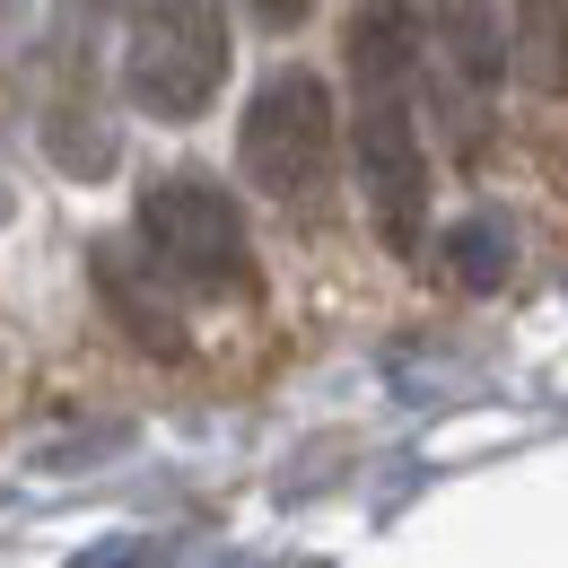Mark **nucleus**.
Listing matches in <instances>:
<instances>
[{
	"label": "nucleus",
	"mask_w": 568,
	"mask_h": 568,
	"mask_svg": "<svg viewBox=\"0 0 568 568\" xmlns=\"http://www.w3.org/2000/svg\"><path fill=\"white\" fill-rule=\"evenodd\" d=\"M141 245L166 263V281L193 288V297H254L263 272H254V236H245V211H236V193L202 175V166H175V175H158L141 184Z\"/></svg>",
	"instance_id": "obj_1"
},
{
	"label": "nucleus",
	"mask_w": 568,
	"mask_h": 568,
	"mask_svg": "<svg viewBox=\"0 0 568 568\" xmlns=\"http://www.w3.org/2000/svg\"><path fill=\"white\" fill-rule=\"evenodd\" d=\"M245 9H254L272 36H288V27H306V18H315V0H245Z\"/></svg>",
	"instance_id": "obj_11"
},
{
	"label": "nucleus",
	"mask_w": 568,
	"mask_h": 568,
	"mask_svg": "<svg viewBox=\"0 0 568 568\" xmlns=\"http://www.w3.org/2000/svg\"><path fill=\"white\" fill-rule=\"evenodd\" d=\"M333 149H342V114H333V88L315 71H272L245 97L236 158H245V184H254V193L315 202V193L333 184Z\"/></svg>",
	"instance_id": "obj_4"
},
{
	"label": "nucleus",
	"mask_w": 568,
	"mask_h": 568,
	"mask_svg": "<svg viewBox=\"0 0 568 568\" xmlns=\"http://www.w3.org/2000/svg\"><path fill=\"white\" fill-rule=\"evenodd\" d=\"M437 36H446V53H455V71L473 79V88H498V71H507V36L490 27V9H481V0H446V18H437Z\"/></svg>",
	"instance_id": "obj_9"
},
{
	"label": "nucleus",
	"mask_w": 568,
	"mask_h": 568,
	"mask_svg": "<svg viewBox=\"0 0 568 568\" xmlns=\"http://www.w3.org/2000/svg\"><path fill=\"white\" fill-rule=\"evenodd\" d=\"M227 88L219 0H132L123 9V97L149 123H202Z\"/></svg>",
	"instance_id": "obj_2"
},
{
	"label": "nucleus",
	"mask_w": 568,
	"mask_h": 568,
	"mask_svg": "<svg viewBox=\"0 0 568 568\" xmlns=\"http://www.w3.org/2000/svg\"><path fill=\"white\" fill-rule=\"evenodd\" d=\"M88 288H97V306L123 324L132 351L184 358V315H175V297H166V263H158L149 245H97V254H88Z\"/></svg>",
	"instance_id": "obj_6"
},
{
	"label": "nucleus",
	"mask_w": 568,
	"mask_h": 568,
	"mask_svg": "<svg viewBox=\"0 0 568 568\" xmlns=\"http://www.w3.org/2000/svg\"><path fill=\"white\" fill-rule=\"evenodd\" d=\"M351 158H358V202L367 227L394 263L428 245V149L412 114V79H367L351 105Z\"/></svg>",
	"instance_id": "obj_3"
},
{
	"label": "nucleus",
	"mask_w": 568,
	"mask_h": 568,
	"mask_svg": "<svg viewBox=\"0 0 568 568\" xmlns=\"http://www.w3.org/2000/svg\"><path fill=\"white\" fill-rule=\"evenodd\" d=\"M507 254H516V236H507V219H464V227H446V272L464 288H498L507 281Z\"/></svg>",
	"instance_id": "obj_10"
},
{
	"label": "nucleus",
	"mask_w": 568,
	"mask_h": 568,
	"mask_svg": "<svg viewBox=\"0 0 568 568\" xmlns=\"http://www.w3.org/2000/svg\"><path fill=\"white\" fill-rule=\"evenodd\" d=\"M420 71V9L412 0H358L351 9V79H412Z\"/></svg>",
	"instance_id": "obj_7"
},
{
	"label": "nucleus",
	"mask_w": 568,
	"mask_h": 568,
	"mask_svg": "<svg viewBox=\"0 0 568 568\" xmlns=\"http://www.w3.org/2000/svg\"><path fill=\"white\" fill-rule=\"evenodd\" d=\"M507 71L534 97H568V0H516L507 18Z\"/></svg>",
	"instance_id": "obj_8"
},
{
	"label": "nucleus",
	"mask_w": 568,
	"mask_h": 568,
	"mask_svg": "<svg viewBox=\"0 0 568 568\" xmlns=\"http://www.w3.org/2000/svg\"><path fill=\"white\" fill-rule=\"evenodd\" d=\"M105 9L114 0H62L53 9V44H44V114H36V141L79 184L114 175V123H105V88H97V18Z\"/></svg>",
	"instance_id": "obj_5"
},
{
	"label": "nucleus",
	"mask_w": 568,
	"mask_h": 568,
	"mask_svg": "<svg viewBox=\"0 0 568 568\" xmlns=\"http://www.w3.org/2000/svg\"><path fill=\"white\" fill-rule=\"evenodd\" d=\"M79 568H149V551H141V542H123V551H105V560L88 551V560H79Z\"/></svg>",
	"instance_id": "obj_12"
}]
</instances>
